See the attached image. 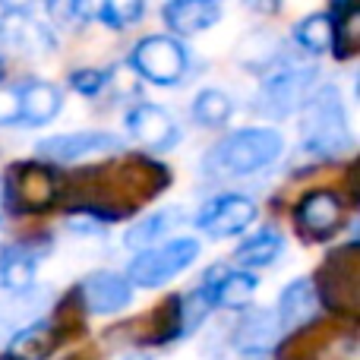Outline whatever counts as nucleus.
<instances>
[{"mask_svg":"<svg viewBox=\"0 0 360 360\" xmlns=\"http://www.w3.org/2000/svg\"><path fill=\"white\" fill-rule=\"evenodd\" d=\"M202 285L209 288L212 304L224 307V310H243L253 304V294L259 288V278L253 272H240V269L215 266L202 275Z\"/></svg>","mask_w":360,"mask_h":360,"instance_id":"obj_16","label":"nucleus"},{"mask_svg":"<svg viewBox=\"0 0 360 360\" xmlns=\"http://www.w3.org/2000/svg\"><path fill=\"white\" fill-rule=\"evenodd\" d=\"M316 76H319L316 63L281 54L272 67L262 70L253 108L262 114V117H272V120L291 117V114L300 111V108L307 105V98L313 95Z\"/></svg>","mask_w":360,"mask_h":360,"instance_id":"obj_4","label":"nucleus"},{"mask_svg":"<svg viewBox=\"0 0 360 360\" xmlns=\"http://www.w3.org/2000/svg\"><path fill=\"white\" fill-rule=\"evenodd\" d=\"M281 335V326L275 319V310H247L234 329V348L240 354H266L275 348Z\"/></svg>","mask_w":360,"mask_h":360,"instance_id":"obj_20","label":"nucleus"},{"mask_svg":"<svg viewBox=\"0 0 360 360\" xmlns=\"http://www.w3.org/2000/svg\"><path fill=\"white\" fill-rule=\"evenodd\" d=\"M60 180L63 174L54 165L44 162H16L10 165L4 186V209L13 215H38L60 202Z\"/></svg>","mask_w":360,"mask_h":360,"instance_id":"obj_5","label":"nucleus"},{"mask_svg":"<svg viewBox=\"0 0 360 360\" xmlns=\"http://www.w3.org/2000/svg\"><path fill=\"white\" fill-rule=\"evenodd\" d=\"M256 218V202L243 193H221L212 196L209 202H202V209L196 212V228L212 240H224V237L243 234Z\"/></svg>","mask_w":360,"mask_h":360,"instance_id":"obj_11","label":"nucleus"},{"mask_svg":"<svg viewBox=\"0 0 360 360\" xmlns=\"http://www.w3.org/2000/svg\"><path fill=\"white\" fill-rule=\"evenodd\" d=\"M146 13V6L139 0H108V4L95 6V16L114 32L130 29L133 22H139V16Z\"/></svg>","mask_w":360,"mask_h":360,"instance_id":"obj_27","label":"nucleus"},{"mask_svg":"<svg viewBox=\"0 0 360 360\" xmlns=\"http://www.w3.org/2000/svg\"><path fill=\"white\" fill-rule=\"evenodd\" d=\"M127 133L149 152H171L180 143V127L168 108L139 101L127 111Z\"/></svg>","mask_w":360,"mask_h":360,"instance_id":"obj_13","label":"nucleus"},{"mask_svg":"<svg viewBox=\"0 0 360 360\" xmlns=\"http://www.w3.org/2000/svg\"><path fill=\"white\" fill-rule=\"evenodd\" d=\"M357 19H360L357 4H332V10H329V22H332L329 54H335L338 60H348V57L357 51Z\"/></svg>","mask_w":360,"mask_h":360,"instance_id":"obj_24","label":"nucleus"},{"mask_svg":"<svg viewBox=\"0 0 360 360\" xmlns=\"http://www.w3.org/2000/svg\"><path fill=\"white\" fill-rule=\"evenodd\" d=\"M285 152V139L272 127H243L221 136L202 155V171L212 180H237L266 171Z\"/></svg>","mask_w":360,"mask_h":360,"instance_id":"obj_2","label":"nucleus"},{"mask_svg":"<svg viewBox=\"0 0 360 360\" xmlns=\"http://www.w3.org/2000/svg\"><path fill=\"white\" fill-rule=\"evenodd\" d=\"M0 44H10L22 54H48L54 48V35L32 10L6 6L0 10Z\"/></svg>","mask_w":360,"mask_h":360,"instance_id":"obj_15","label":"nucleus"},{"mask_svg":"<svg viewBox=\"0 0 360 360\" xmlns=\"http://www.w3.org/2000/svg\"><path fill=\"white\" fill-rule=\"evenodd\" d=\"M357 275H360V266H357V247L348 243V247L335 250L329 259L319 266L313 288H316V297L319 304H326L329 310L342 313V316H354L357 310Z\"/></svg>","mask_w":360,"mask_h":360,"instance_id":"obj_8","label":"nucleus"},{"mask_svg":"<svg viewBox=\"0 0 360 360\" xmlns=\"http://www.w3.org/2000/svg\"><path fill=\"white\" fill-rule=\"evenodd\" d=\"M168 29L184 38L199 35V32L212 29V25L221 19V6L215 0H174V4H165L162 10Z\"/></svg>","mask_w":360,"mask_h":360,"instance_id":"obj_21","label":"nucleus"},{"mask_svg":"<svg viewBox=\"0 0 360 360\" xmlns=\"http://www.w3.org/2000/svg\"><path fill=\"white\" fill-rule=\"evenodd\" d=\"M199 256V240L193 237H174L165 240L158 247H149L143 253H136L127 266V281L133 288H162L171 278H177L180 272L196 262Z\"/></svg>","mask_w":360,"mask_h":360,"instance_id":"obj_6","label":"nucleus"},{"mask_svg":"<svg viewBox=\"0 0 360 360\" xmlns=\"http://www.w3.org/2000/svg\"><path fill=\"white\" fill-rule=\"evenodd\" d=\"M316 307H319V297H316L313 281L294 278L291 285L281 288L278 307H275V319H278L281 332H297V329H304V326H310Z\"/></svg>","mask_w":360,"mask_h":360,"instance_id":"obj_19","label":"nucleus"},{"mask_svg":"<svg viewBox=\"0 0 360 360\" xmlns=\"http://www.w3.org/2000/svg\"><path fill=\"white\" fill-rule=\"evenodd\" d=\"M345 199L335 190H310L294 205V228L310 243H323L342 231Z\"/></svg>","mask_w":360,"mask_h":360,"instance_id":"obj_9","label":"nucleus"},{"mask_svg":"<svg viewBox=\"0 0 360 360\" xmlns=\"http://www.w3.org/2000/svg\"><path fill=\"white\" fill-rule=\"evenodd\" d=\"M35 152L51 165H73L92 155H117V152H124V139L108 130H76L41 139Z\"/></svg>","mask_w":360,"mask_h":360,"instance_id":"obj_10","label":"nucleus"},{"mask_svg":"<svg viewBox=\"0 0 360 360\" xmlns=\"http://www.w3.org/2000/svg\"><path fill=\"white\" fill-rule=\"evenodd\" d=\"M4 215H6V209H4V186H0V221H4Z\"/></svg>","mask_w":360,"mask_h":360,"instance_id":"obj_31","label":"nucleus"},{"mask_svg":"<svg viewBox=\"0 0 360 360\" xmlns=\"http://www.w3.org/2000/svg\"><path fill=\"white\" fill-rule=\"evenodd\" d=\"M63 360H92V357H82V354H70V357H63Z\"/></svg>","mask_w":360,"mask_h":360,"instance_id":"obj_32","label":"nucleus"},{"mask_svg":"<svg viewBox=\"0 0 360 360\" xmlns=\"http://www.w3.org/2000/svg\"><path fill=\"white\" fill-rule=\"evenodd\" d=\"M48 240H16L10 247H0V291L6 294H29L35 285V275L41 259L48 256Z\"/></svg>","mask_w":360,"mask_h":360,"instance_id":"obj_12","label":"nucleus"},{"mask_svg":"<svg viewBox=\"0 0 360 360\" xmlns=\"http://www.w3.org/2000/svg\"><path fill=\"white\" fill-rule=\"evenodd\" d=\"M127 360H149V357H127Z\"/></svg>","mask_w":360,"mask_h":360,"instance_id":"obj_34","label":"nucleus"},{"mask_svg":"<svg viewBox=\"0 0 360 360\" xmlns=\"http://www.w3.org/2000/svg\"><path fill=\"white\" fill-rule=\"evenodd\" d=\"M300 111H304V117H300V146H304L307 155L338 158L354 149L348 108L342 101V92L332 82L313 89V95L307 98V105Z\"/></svg>","mask_w":360,"mask_h":360,"instance_id":"obj_3","label":"nucleus"},{"mask_svg":"<svg viewBox=\"0 0 360 360\" xmlns=\"http://www.w3.org/2000/svg\"><path fill=\"white\" fill-rule=\"evenodd\" d=\"M76 300L82 304V310L108 316V313H120L124 307L133 304V285L127 281V275L120 272H92L73 288Z\"/></svg>","mask_w":360,"mask_h":360,"instance_id":"obj_14","label":"nucleus"},{"mask_svg":"<svg viewBox=\"0 0 360 360\" xmlns=\"http://www.w3.org/2000/svg\"><path fill=\"white\" fill-rule=\"evenodd\" d=\"M294 41L307 51V54H326L332 48V22L329 13H313V16L300 19L294 25Z\"/></svg>","mask_w":360,"mask_h":360,"instance_id":"obj_26","label":"nucleus"},{"mask_svg":"<svg viewBox=\"0 0 360 360\" xmlns=\"http://www.w3.org/2000/svg\"><path fill=\"white\" fill-rule=\"evenodd\" d=\"M60 338L63 332L54 326V319H32L6 338L0 360H44L60 345Z\"/></svg>","mask_w":360,"mask_h":360,"instance_id":"obj_17","label":"nucleus"},{"mask_svg":"<svg viewBox=\"0 0 360 360\" xmlns=\"http://www.w3.org/2000/svg\"><path fill=\"white\" fill-rule=\"evenodd\" d=\"M281 253H285V237L275 228H259L234 250V262L240 266V272H256L278 262Z\"/></svg>","mask_w":360,"mask_h":360,"instance_id":"obj_22","label":"nucleus"},{"mask_svg":"<svg viewBox=\"0 0 360 360\" xmlns=\"http://www.w3.org/2000/svg\"><path fill=\"white\" fill-rule=\"evenodd\" d=\"M16 101H19V124L44 127L60 114L63 92L48 79H25L22 86H16Z\"/></svg>","mask_w":360,"mask_h":360,"instance_id":"obj_18","label":"nucleus"},{"mask_svg":"<svg viewBox=\"0 0 360 360\" xmlns=\"http://www.w3.org/2000/svg\"><path fill=\"white\" fill-rule=\"evenodd\" d=\"M48 13L54 16V22L67 25V29H79V25H86L89 19L95 16V6H89V4H57V6H48Z\"/></svg>","mask_w":360,"mask_h":360,"instance_id":"obj_29","label":"nucleus"},{"mask_svg":"<svg viewBox=\"0 0 360 360\" xmlns=\"http://www.w3.org/2000/svg\"><path fill=\"white\" fill-rule=\"evenodd\" d=\"M108 82H111L108 70H76V73H70V86L79 95H86V98H98Z\"/></svg>","mask_w":360,"mask_h":360,"instance_id":"obj_28","label":"nucleus"},{"mask_svg":"<svg viewBox=\"0 0 360 360\" xmlns=\"http://www.w3.org/2000/svg\"><path fill=\"white\" fill-rule=\"evenodd\" d=\"M6 76V63H4V57H0V79Z\"/></svg>","mask_w":360,"mask_h":360,"instance_id":"obj_33","label":"nucleus"},{"mask_svg":"<svg viewBox=\"0 0 360 360\" xmlns=\"http://www.w3.org/2000/svg\"><path fill=\"white\" fill-rule=\"evenodd\" d=\"M190 114L199 127H205V130H218V127H224L231 120V114H234V101H231V95L221 92V89H202V92L193 98Z\"/></svg>","mask_w":360,"mask_h":360,"instance_id":"obj_25","label":"nucleus"},{"mask_svg":"<svg viewBox=\"0 0 360 360\" xmlns=\"http://www.w3.org/2000/svg\"><path fill=\"white\" fill-rule=\"evenodd\" d=\"M19 124V101H16V89L0 92V127H13Z\"/></svg>","mask_w":360,"mask_h":360,"instance_id":"obj_30","label":"nucleus"},{"mask_svg":"<svg viewBox=\"0 0 360 360\" xmlns=\"http://www.w3.org/2000/svg\"><path fill=\"white\" fill-rule=\"evenodd\" d=\"M130 67L139 79L152 86H177L186 79L190 51L174 35H146L130 54Z\"/></svg>","mask_w":360,"mask_h":360,"instance_id":"obj_7","label":"nucleus"},{"mask_svg":"<svg viewBox=\"0 0 360 360\" xmlns=\"http://www.w3.org/2000/svg\"><path fill=\"white\" fill-rule=\"evenodd\" d=\"M171 184V171L152 155H124L105 165H92L76 174H63L60 202H73V212L98 224L120 221L139 205L162 196Z\"/></svg>","mask_w":360,"mask_h":360,"instance_id":"obj_1","label":"nucleus"},{"mask_svg":"<svg viewBox=\"0 0 360 360\" xmlns=\"http://www.w3.org/2000/svg\"><path fill=\"white\" fill-rule=\"evenodd\" d=\"M180 212L177 209H171V205H162L158 212H152V215H146V218H139L136 224H133L130 231H127V247H133V250H149V247H158V240L162 237H168L171 231L177 228V221H180Z\"/></svg>","mask_w":360,"mask_h":360,"instance_id":"obj_23","label":"nucleus"}]
</instances>
